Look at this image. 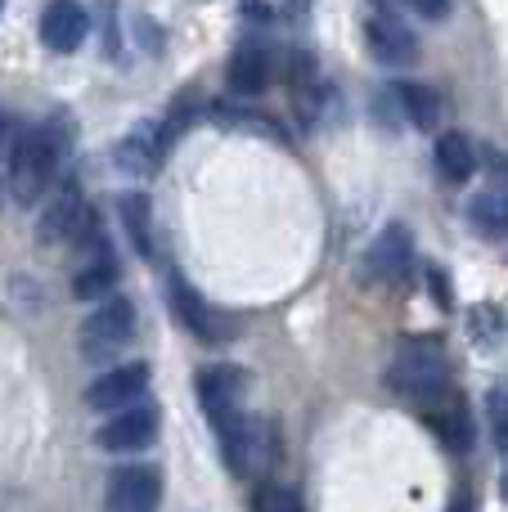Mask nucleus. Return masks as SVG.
<instances>
[{"label":"nucleus","instance_id":"393cba45","mask_svg":"<svg viewBox=\"0 0 508 512\" xmlns=\"http://www.w3.org/2000/svg\"><path fill=\"white\" fill-rule=\"evenodd\" d=\"M311 77H315V59L306 50H293V90L311 86Z\"/></svg>","mask_w":508,"mask_h":512},{"label":"nucleus","instance_id":"5701e85b","mask_svg":"<svg viewBox=\"0 0 508 512\" xmlns=\"http://www.w3.org/2000/svg\"><path fill=\"white\" fill-rule=\"evenodd\" d=\"M158 144H144L140 135H131V140L122 144V149H117V167L122 171H131V176H149L153 167H158Z\"/></svg>","mask_w":508,"mask_h":512},{"label":"nucleus","instance_id":"b1692460","mask_svg":"<svg viewBox=\"0 0 508 512\" xmlns=\"http://www.w3.org/2000/svg\"><path fill=\"white\" fill-rule=\"evenodd\" d=\"M252 512H306V508L288 486H261L252 495Z\"/></svg>","mask_w":508,"mask_h":512},{"label":"nucleus","instance_id":"6ab92c4d","mask_svg":"<svg viewBox=\"0 0 508 512\" xmlns=\"http://www.w3.org/2000/svg\"><path fill=\"white\" fill-rule=\"evenodd\" d=\"M117 212H122L126 239L140 256H153V216H149V198L144 194H122L117 198Z\"/></svg>","mask_w":508,"mask_h":512},{"label":"nucleus","instance_id":"2f4dec72","mask_svg":"<svg viewBox=\"0 0 508 512\" xmlns=\"http://www.w3.org/2000/svg\"><path fill=\"white\" fill-rule=\"evenodd\" d=\"M378 5H392V0H378Z\"/></svg>","mask_w":508,"mask_h":512},{"label":"nucleus","instance_id":"7ed1b4c3","mask_svg":"<svg viewBox=\"0 0 508 512\" xmlns=\"http://www.w3.org/2000/svg\"><path fill=\"white\" fill-rule=\"evenodd\" d=\"M387 387L401 391V396H414V400H428V396H437V391L455 387V382H450V360H446V351H441V342H432V337L401 342L392 369H387Z\"/></svg>","mask_w":508,"mask_h":512},{"label":"nucleus","instance_id":"7c9ffc66","mask_svg":"<svg viewBox=\"0 0 508 512\" xmlns=\"http://www.w3.org/2000/svg\"><path fill=\"white\" fill-rule=\"evenodd\" d=\"M500 495H504V504H508V472L500 477Z\"/></svg>","mask_w":508,"mask_h":512},{"label":"nucleus","instance_id":"9b49d317","mask_svg":"<svg viewBox=\"0 0 508 512\" xmlns=\"http://www.w3.org/2000/svg\"><path fill=\"white\" fill-rule=\"evenodd\" d=\"M90 32V14L77 5V0H50L41 14V41L50 45L54 54H72L81 50Z\"/></svg>","mask_w":508,"mask_h":512},{"label":"nucleus","instance_id":"f3484780","mask_svg":"<svg viewBox=\"0 0 508 512\" xmlns=\"http://www.w3.org/2000/svg\"><path fill=\"white\" fill-rule=\"evenodd\" d=\"M437 171L450 180V185H464L477 171V149L464 131H446L437 140Z\"/></svg>","mask_w":508,"mask_h":512},{"label":"nucleus","instance_id":"c756f323","mask_svg":"<svg viewBox=\"0 0 508 512\" xmlns=\"http://www.w3.org/2000/svg\"><path fill=\"white\" fill-rule=\"evenodd\" d=\"M248 18H257V23H266V18H270V5H257V0H252V5H248Z\"/></svg>","mask_w":508,"mask_h":512},{"label":"nucleus","instance_id":"9d476101","mask_svg":"<svg viewBox=\"0 0 508 512\" xmlns=\"http://www.w3.org/2000/svg\"><path fill=\"white\" fill-rule=\"evenodd\" d=\"M419 409H423V418L432 423V432H437L455 454H464L468 445H473V418H468V405H464V396H459L455 387L419 400Z\"/></svg>","mask_w":508,"mask_h":512},{"label":"nucleus","instance_id":"39448f33","mask_svg":"<svg viewBox=\"0 0 508 512\" xmlns=\"http://www.w3.org/2000/svg\"><path fill=\"white\" fill-rule=\"evenodd\" d=\"M243 369H234V364H207L203 373H198V405H203L207 423L221 432V427H230L234 418L243 414Z\"/></svg>","mask_w":508,"mask_h":512},{"label":"nucleus","instance_id":"f8f14e48","mask_svg":"<svg viewBox=\"0 0 508 512\" xmlns=\"http://www.w3.org/2000/svg\"><path fill=\"white\" fill-rule=\"evenodd\" d=\"M365 265H369V274H374L378 283H401L405 274H410V265H414L410 230H405V225H387V230L374 239V248H369Z\"/></svg>","mask_w":508,"mask_h":512},{"label":"nucleus","instance_id":"4be33fe9","mask_svg":"<svg viewBox=\"0 0 508 512\" xmlns=\"http://www.w3.org/2000/svg\"><path fill=\"white\" fill-rule=\"evenodd\" d=\"M486 423H491L495 450L508 454V382H495V387L486 391Z\"/></svg>","mask_w":508,"mask_h":512},{"label":"nucleus","instance_id":"ddd939ff","mask_svg":"<svg viewBox=\"0 0 508 512\" xmlns=\"http://www.w3.org/2000/svg\"><path fill=\"white\" fill-rule=\"evenodd\" d=\"M365 36H369V50H374V59L387 63V68H405V63H414V54H419V41H414V32L401 23V18H392V14H374V18H369Z\"/></svg>","mask_w":508,"mask_h":512},{"label":"nucleus","instance_id":"c85d7f7f","mask_svg":"<svg viewBox=\"0 0 508 512\" xmlns=\"http://www.w3.org/2000/svg\"><path fill=\"white\" fill-rule=\"evenodd\" d=\"M450 512H477V504H473V495H459L455 504H450Z\"/></svg>","mask_w":508,"mask_h":512},{"label":"nucleus","instance_id":"2eb2a0df","mask_svg":"<svg viewBox=\"0 0 508 512\" xmlns=\"http://www.w3.org/2000/svg\"><path fill=\"white\" fill-rule=\"evenodd\" d=\"M225 77H230L234 95H261V90H266V81H270V54L261 50V45H252V41L234 45Z\"/></svg>","mask_w":508,"mask_h":512},{"label":"nucleus","instance_id":"1a4fd4ad","mask_svg":"<svg viewBox=\"0 0 508 512\" xmlns=\"http://www.w3.org/2000/svg\"><path fill=\"white\" fill-rule=\"evenodd\" d=\"M153 436H158V409L153 405H131L122 414H113L104 427H99L95 441L113 454H135V450H149Z\"/></svg>","mask_w":508,"mask_h":512},{"label":"nucleus","instance_id":"473e14b6","mask_svg":"<svg viewBox=\"0 0 508 512\" xmlns=\"http://www.w3.org/2000/svg\"><path fill=\"white\" fill-rule=\"evenodd\" d=\"M0 5H5V0H0Z\"/></svg>","mask_w":508,"mask_h":512},{"label":"nucleus","instance_id":"a878e982","mask_svg":"<svg viewBox=\"0 0 508 512\" xmlns=\"http://www.w3.org/2000/svg\"><path fill=\"white\" fill-rule=\"evenodd\" d=\"M405 5H410L414 14H423L428 23H441V18L450 14V0H405Z\"/></svg>","mask_w":508,"mask_h":512},{"label":"nucleus","instance_id":"cd10ccee","mask_svg":"<svg viewBox=\"0 0 508 512\" xmlns=\"http://www.w3.org/2000/svg\"><path fill=\"white\" fill-rule=\"evenodd\" d=\"M14 144H18V135H14V122H9V117L0 113V158H5V153H14Z\"/></svg>","mask_w":508,"mask_h":512},{"label":"nucleus","instance_id":"a211bd4d","mask_svg":"<svg viewBox=\"0 0 508 512\" xmlns=\"http://www.w3.org/2000/svg\"><path fill=\"white\" fill-rule=\"evenodd\" d=\"M468 221L482 239H508V189H486L468 203Z\"/></svg>","mask_w":508,"mask_h":512},{"label":"nucleus","instance_id":"423d86ee","mask_svg":"<svg viewBox=\"0 0 508 512\" xmlns=\"http://www.w3.org/2000/svg\"><path fill=\"white\" fill-rule=\"evenodd\" d=\"M108 512H158L162 504V472L149 468V463H126L108 477L104 490Z\"/></svg>","mask_w":508,"mask_h":512},{"label":"nucleus","instance_id":"0eeeda50","mask_svg":"<svg viewBox=\"0 0 508 512\" xmlns=\"http://www.w3.org/2000/svg\"><path fill=\"white\" fill-rule=\"evenodd\" d=\"M144 391H149V364H122V369L104 373L99 382H90L86 405L99 409V414H122V409L140 405Z\"/></svg>","mask_w":508,"mask_h":512},{"label":"nucleus","instance_id":"6e6552de","mask_svg":"<svg viewBox=\"0 0 508 512\" xmlns=\"http://www.w3.org/2000/svg\"><path fill=\"white\" fill-rule=\"evenodd\" d=\"M77 230H86V194H81L77 180H63L54 189L50 207L41 212V221H36V239L50 248V243H68Z\"/></svg>","mask_w":508,"mask_h":512},{"label":"nucleus","instance_id":"4468645a","mask_svg":"<svg viewBox=\"0 0 508 512\" xmlns=\"http://www.w3.org/2000/svg\"><path fill=\"white\" fill-rule=\"evenodd\" d=\"M171 310H176L180 324H185L194 337H203V342H221L225 337V324L212 315V306H207L180 274H171Z\"/></svg>","mask_w":508,"mask_h":512},{"label":"nucleus","instance_id":"f03ea898","mask_svg":"<svg viewBox=\"0 0 508 512\" xmlns=\"http://www.w3.org/2000/svg\"><path fill=\"white\" fill-rule=\"evenodd\" d=\"M221 454H225V468L243 481H261L279 459V436L266 418L257 414H239L230 427H221Z\"/></svg>","mask_w":508,"mask_h":512},{"label":"nucleus","instance_id":"412c9836","mask_svg":"<svg viewBox=\"0 0 508 512\" xmlns=\"http://www.w3.org/2000/svg\"><path fill=\"white\" fill-rule=\"evenodd\" d=\"M198 90H185V95H176V104H171V113H167V126H162V135H158V153H167L171 144L185 135V126L189 122H198Z\"/></svg>","mask_w":508,"mask_h":512},{"label":"nucleus","instance_id":"dca6fc26","mask_svg":"<svg viewBox=\"0 0 508 512\" xmlns=\"http://www.w3.org/2000/svg\"><path fill=\"white\" fill-rule=\"evenodd\" d=\"M396 104H401L405 122H414L419 131H437L441 126V95L423 81H401L396 86Z\"/></svg>","mask_w":508,"mask_h":512},{"label":"nucleus","instance_id":"bb28decb","mask_svg":"<svg viewBox=\"0 0 508 512\" xmlns=\"http://www.w3.org/2000/svg\"><path fill=\"white\" fill-rule=\"evenodd\" d=\"M428 283H432V297H437V306H450V288H446V274H441V270H428Z\"/></svg>","mask_w":508,"mask_h":512},{"label":"nucleus","instance_id":"20e7f679","mask_svg":"<svg viewBox=\"0 0 508 512\" xmlns=\"http://www.w3.org/2000/svg\"><path fill=\"white\" fill-rule=\"evenodd\" d=\"M131 337H135V306L126 297H108L81 324V351H86V360H104V355L122 351Z\"/></svg>","mask_w":508,"mask_h":512},{"label":"nucleus","instance_id":"f257e3e1","mask_svg":"<svg viewBox=\"0 0 508 512\" xmlns=\"http://www.w3.org/2000/svg\"><path fill=\"white\" fill-rule=\"evenodd\" d=\"M59 158H63V135L50 122L18 131V144L9 153V189H14L18 207H32L50 189Z\"/></svg>","mask_w":508,"mask_h":512},{"label":"nucleus","instance_id":"aec40b11","mask_svg":"<svg viewBox=\"0 0 508 512\" xmlns=\"http://www.w3.org/2000/svg\"><path fill=\"white\" fill-rule=\"evenodd\" d=\"M113 283H117L113 256H95L90 265H81V270H77V279H72V297H77V301H95V297H104Z\"/></svg>","mask_w":508,"mask_h":512}]
</instances>
